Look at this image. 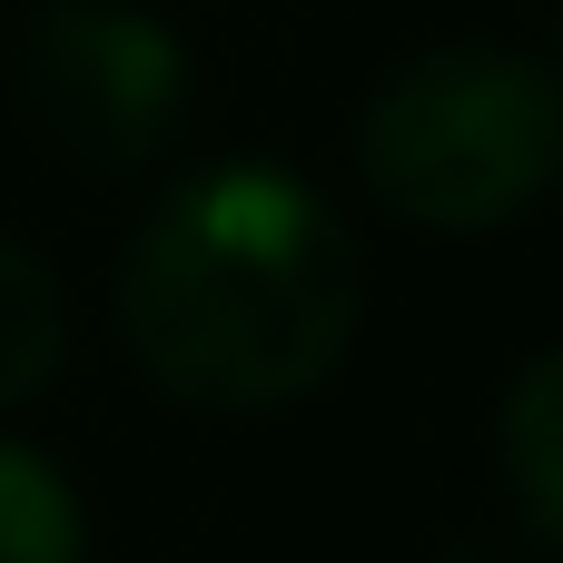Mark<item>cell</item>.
<instances>
[{
  "mask_svg": "<svg viewBox=\"0 0 563 563\" xmlns=\"http://www.w3.org/2000/svg\"><path fill=\"white\" fill-rule=\"evenodd\" d=\"M554 158H563V79L505 40L416 49L356 109L366 188L396 218L445 228V238L525 218L554 188Z\"/></svg>",
  "mask_w": 563,
  "mask_h": 563,
  "instance_id": "obj_2",
  "label": "cell"
},
{
  "mask_svg": "<svg viewBox=\"0 0 563 563\" xmlns=\"http://www.w3.org/2000/svg\"><path fill=\"white\" fill-rule=\"evenodd\" d=\"M69 356V287L59 267L0 228V406H30Z\"/></svg>",
  "mask_w": 563,
  "mask_h": 563,
  "instance_id": "obj_5",
  "label": "cell"
},
{
  "mask_svg": "<svg viewBox=\"0 0 563 563\" xmlns=\"http://www.w3.org/2000/svg\"><path fill=\"white\" fill-rule=\"evenodd\" d=\"M79 554H89V534H79L69 475L0 435V563H79Z\"/></svg>",
  "mask_w": 563,
  "mask_h": 563,
  "instance_id": "obj_6",
  "label": "cell"
},
{
  "mask_svg": "<svg viewBox=\"0 0 563 563\" xmlns=\"http://www.w3.org/2000/svg\"><path fill=\"white\" fill-rule=\"evenodd\" d=\"M10 79L30 129L99 178L158 168L188 129V49L139 0H40L10 40Z\"/></svg>",
  "mask_w": 563,
  "mask_h": 563,
  "instance_id": "obj_3",
  "label": "cell"
},
{
  "mask_svg": "<svg viewBox=\"0 0 563 563\" xmlns=\"http://www.w3.org/2000/svg\"><path fill=\"white\" fill-rule=\"evenodd\" d=\"M109 317L168 406L287 416L346 366L366 257L327 188H307L287 158H218L129 228Z\"/></svg>",
  "mask_w": 563,
  "mask_h": 563,
  "instance_id": "obj_1",
  "label": "cell"
},
{
  "mask_svg": "<svg viewBox=\"0 0 563 563\" xmlns=\"http://www.w3.org/2000/svg\"><path fill=\"white\" fill-rule=\"evenodd\" d=\"M495 475L534 544H563V356H525L495 406Z\"/></svg>",
  "mask_w": 563,
  "mask_h": 563,
  "instance_id": "obj_4",
  "label": "cell"
}]
</instances>
